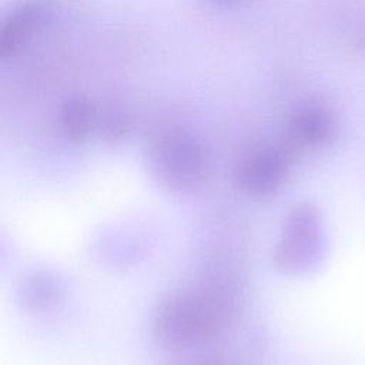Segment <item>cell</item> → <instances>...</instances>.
I'll return each mask as SVG.
<instances>
[{
	"label": "cell",
	"mask_w": 365,
	"mask_h": 365,
	"mask_svg": "<svg viewBox=\"0 0 365 365\" xmlns=\"http://www.w3.org/2000/svg\"><path fill=\"white\" fill-rule=\"evenodd\" d=\"M364 36H365V26H364Z\"/></svg>",
	"instance_id": "52a82bcc"
},
{
	"label": "cell",
	"mask_w": 365,
	"mask_h": 365,
	"mask_svg": "<svg viewBox=\"0 0 365 365\" xmlns=\"http://www.w3.org/2000/svg\"><path fill=\"white\" fill-rule=\"evenodd\" d=\"M17 301L30 314L50 312L64 301V284L53 271H33L21 281Z\"/></svg>",
	"instance_id": "8992f818"
},
{
	"label": "cell",
	"mask_w": 365,
	"mask_h": 365,
	"mask_svg": "<svg viewBox=\"0 0 365 365\" xmlns=\"http://www.w3.org/2000/svg\"><path fill=\"white\" fill-rule=\"evenodd\" d=\"M292 160L294 151L284 140L255 144L235 161L232 170L234 184L250 197H272L281 190Z\"/></svg>",
	"instance_id": "277c9868"
},
{
	"label": "cell",
	"mask_w": 365,
	"mask_h": 365,
	"mask_svg": "<svg viewBox=\"0 0 365 365\" xmlns=\"http://www.w3.org/2000/svg\"><path fill=\"white\" fill-rule=\"evenodd\" d=\"M324 231L318 208L311 202L295 204L284 218L272 251V267L284 275H302L322 255Z\"/></svg>",
	"instance_id": "3957f363"
},
{
	"label": "cell",
	"mask_w": 365,
	"mask_h": 365,
	"mask_svg": "<svg viewBox=\"0 0 365 365\" xmlns=\"http://www.w3.org/2000/svg\"><path fill=\"white\" fill-rule=\"evenodd\" d=\"M335 134V120L322 106H304L288 120L284 141L295 153L298 148L319 147L327 144Z\"/></svg>",
	"instance_id": "5b68a950"
},
{
	"label": "cell",
	"mask_w": 365,
	"mask_h": 365,
	"mask_svg": "<svg viewBox=\"0 0 365 365\" xmlns=\"http://www.w3.org/2000/svg\"><path fill=\"white\" fill-rule=\"evenodd\" d=\"M240 299V289L231 279L171 291L155 307V335L171 346L210 341L235 315Z\"/></svg>",
	"instance_id": "6da1fadb"
},
{
	"label": "cell",
	"mask_w": 365,
	"mask_h": 365,
	"mask_svg": "<svg viewBox=\"0 0 365 365\" xmlns=\"http://www.w3.org/2000/svg\"><path fill=\"white\" fill-rule=\"evenodd\" d=\"M151 174L167 191L191 195L202 190L211 177V161L205 147L184 131L157 135L148 154Z\"/></svg>",
	"instance_id": "7a4b0ae2"
}]
</instances>
